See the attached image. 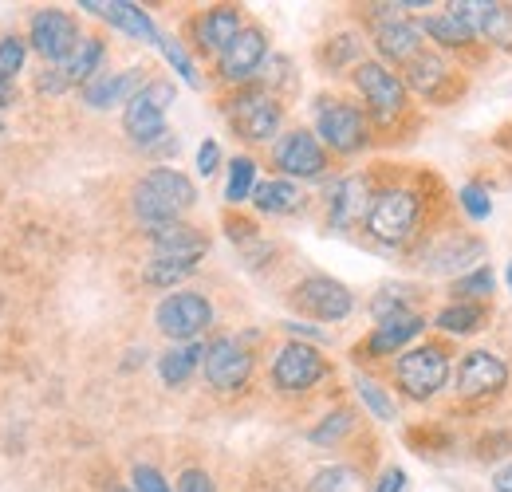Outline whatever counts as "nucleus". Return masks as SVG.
<instances>
[{"instance_id":"nucleus-32","label":"nucleus","mask_w":512,"mask_h":492,"mask_svg":"<svg viewBox=\"0 0 512 492\" xmlns=\"http://www.w3.org/2000/svg\"><path fill=\"white\" fill-rule=\"evenodd\" d=\"M359 489H363V477L355 469H347V465H331V469H323L320 477L312 481V492H359Z\"/></svg>"},{"instance_id":"nucleus-15","label":"nucleus","mask_w":512,"mask_h":492,"mask_svg":"<svg viewBox=\"0 0 512 492\" xmlns=\"http://www.w3.org/2000/svg\"><path fill=\"white\" fill-rule=\"evenodd\" d=\"M142 87H146V71L130 67V71H99V75L87 79L79 91H83V103H87L91 111H107V107L130 103Z\"/></svg>"},{"instance_id":"nucleus-7","label":"nucleus","mask_w":512,"mask_h":492,"mask_svg":"<svg viewBox=\"0 0 512 492\" xmlns=\"http://www.w3.org/2000/svg\"><path fill=\"white\" fill-rule=\"evenodd\" d=\"M355 87H359V95L367 99V107H371V115L379 123L398 119L402 107H406V83H402V75H394L379 60H367L355 67Z\"/></svg>"},{"instance_id":"nucleus-43","label":"nucleus","mask_w":512,"mask_h":492,"mask_svg":"<svg viewBox=\"0 0 512 492\" xmlns=\"http://www.w3.org/2000/svg\"><path fill=\"white\" fill-rule=\"evenodd\" d=\"M355 52H359V48H355V40H351V36H339V40H331V56H327V60L339 67L343 56H355Z\"/></svg>"},{"instance_id":"nucleus-23","label":"nucleus","mask_w":512,"mask_h":492,"mask_svg":"<svg viewBox=\"0 0 512 492\" xmlns=\"http://www.w3.org/2000/svg\"><path fill=\"white\" fill-rule=\"evenodd\" d=\"M99 63H103V40L83 36V40H79V48H75V52H71L56 71H60V79H64L67 87H71V83H79V87H83L87 79H95V75H99Z\"/></svg>"},{"instance_id":"nucleus-45","label":"nucleus","mask_w":512,"mask_h":492,"mask_svg":"<svg viewBox=\"0 0 512 492\" xmlns=\"http://www.w3.org/2000/svg\"><path fill=\"white\" fill-rule=\"evenodd\" d=\"M493 485H497V492H512V465H505V469L497 473V481H493Z\"/></svg>"},{"instance_id":"nucleus-13","label":"nucleus","mask_w":512,"mask_h":492,"mask_svg":"<svg viewBox=\"0 0 512 492\" xmlns=\"http://www.w3.org/2000/svg\"><path fill=\"white\" fill-rule=\"evenodd\" d=\"M276 166L288 178L312 182V178H320L323 170H327V154H323L320 138L312 130H292V134H284L276 142Z\"/></svg>"},{"instance_id":"nucleus-38","label":"nucleus","mask_w":512,"mask_h":492,"mask_svg":"<svg viewBox=\"0 0 512 492\" xmlns=\"http://www.w3.org/2000/svg\"><path fill=\"white\" fill-rule=\"evenodd\" d=\"M351 430V414L347 410H339V414H331V418H323V426L312 430V441H335V437H343V433Z\"/></svg>"},{"instance_id":"nucleus-20","label":"nucleus","mask_w":512,"mask_h":492,"mask_svg":"<svg viewBox=\"0 0 512 492\" xmlns=\"http://www.w3.org/2000/svg\"><path fill=\"white\" fill-rule=\"evenodd\" d=\"M371 185L367 178H343V182L331 189V225L335 229H351L359 221H367L371 213Z\"/></svg>"},{"instance_id":"nucleus-19","label":"nucleus","mask_w":512,"mask_h":492,"mask_svg":"<svg viewBox=\"0 0 512 492\" xmlns=\"http://www.w3.org/2000/svg\"><path fill=\"white\" fill-rule=\"evenodd\" d=\"M79 8H83V12H95L99 20H107V24H115V28H123L134 40H162L158 28H154V20H150L138 4H127V0H83Z\"/></svg>"},{"instance_id":"nucleus-35","label":"nucleus","mask_w":512,"mask_h":492,"mask_svg":"<svg viewBox=\"0 0 512 492\" xmlns=\"http://www.w3.org/2000/svg\"><path fill=\"white\" fill-rule=\"evenodd\" d=\"M359 398L371 406V414H375L379 422H390V418H394V402L386 398L379 382H371V378H359Z\"/></svg>"},{"instance_id":"nucleus-31","label":"nucleus","mask_w":512,"mask_h":492,"mask_svg":"<svg viewBox=\"0 0 512 492\" xmlns=\"http://www.w3.org/2000/svg\"><path fill=\"white\" fill-rule=\"evenodd\" d=\"M477 32H485V36L497 40L501 48H512V8H505V4H485Z\"/></svg>"},{"instance_id":"nucleus-27","label":"nucleus","mask_w":512,"mask_h":492,"mask_svg":"<svg viewBox=\"0 0 512 492\" xmlns=\"http://www.w3.org/2000/svg\"><path fill=\"white\" fill-rule=\"evenodd\" d=\"M402 83L414 87V91H422V95H434V91L446 83V63L438 60V56H430V52H422L418 60L406 63Z\"/></svg>"},{"instance_id":"nucleus-8","label":"nucleus","mask_w":512,"mask_h":492,"mask_svg":"<svg viewBox=\"0 0 512 492\" xmlns=\"http://www.w3.org/2000/svg\"><path fill=\"white\" fill-rule=\"evenodd\" d=\"M323 374H327V359H323L312 343H304V339L284 343L280 355H276V363H272V382H276V390H284V394H304V390H312Z\"/></svg>"},{"instance_id":"nucleus-44","label":"nucleus","mask_w":512,"mask_h":492,"mask_svg":"<svg viewBox=\"0 0 512 492\" xmlns=\"http://www.w3.org/2000/svg\"><path fill=\"white\" fill-rule=\"evenodd\" d=\"M406 489V473L402 469H386L383 477H379V489L375 492H402Z\"/></svg>"},{"instance_id":"nucleus-47","label":"nucleus","mask_w":512,"mask_h":492,"mask_svg":"<svg viewBox=\"0 0 512 492\" xmlns=\"http://www.w3.org/2000/svg\"><path fill=\"white\" fill-rule=\"evenodd\" d=\"M509 288H512V264H509Z\"/></svg>"},{"instance_id":"nucleus-9","label":"nucleus","mask_w":512,"mask_h":492,"mask_svg":"<svg viewBox=\"0 0 512 492\" xmlns=\"http://www.w3.org/2000/svg\"><path fill=\"white\" fill-rule=\"evenodd\" d=\"M201 370H205V382H209L213 390L233 394V390H241V386L249 382V374H253V355H249L237 339L221 335V339H213V343L205 347Z\"/></svg>"},{"instance_id":"nucleus-39","label":"nucleus","mask_w":512,"mask_h":492,"mask_svg":"<svg viewBox=\"0 0 512 492\" xmlns=\"http://www.w3.org/2000/svg\"><path fill=\"white\" fill-rule=\"evenodd\" d=\"M134 492H170V485L154 465H134Z\"/></svg>"},{"instance_id":"nucleus-18","label":"nucleus","mask_w":512,"mask_h":492,"mask_svg":"<svg viewBox=\"0 0 512 492\" xmlns=\"http://www.w3.org/2000/svg\"><path fill=\"white\" fill-rule=\"evenodd\" d=\"M150 245L158 260H182V264H197L205 256V233H197L193 225H162V229H150Z\"/></svg>"},{"instance_id":"nucleus-17","label":"nucleus","mask_w":512,"mask_h":492,"mask_svg":"<svg viewBox=\"0 0 512 492\" xmlns=\"http://www.w3.org/2000/svg\"><path fill=\"white\" fill-rule=\"evenodd\" d=\"M264 56H268V40H264V32H260V28H245V32L217 56L221 79H229V83H245V79H253L256 67L264 63Z\"/></svg>"},{"instance_id":"nucleus-21","label":"nucleus","mask_w":512,"mask_h":492,"mask_svg":"<svg viewBox=\"0 0 512 492\" xmlns=\"http://www.w3.org/2000/svg\"><path fill=\"white\" fill-rule=\"evenodd\" d=\"M375 48L390 63H410L422 56V32L406 20H386L375 28Z\"/></svg>"},{"instance_id":"nucleus-41","label":"nucleus","mask_w":512,"mask_h":492,"mask_svg":"<svg viewBox=\"0 0 512 492\" xmlns=\"http://www.w3.org/2000/svg\"><path fill=\"white\" fill-rule=\"evenodd\" d=\"M178 492H217V485L209 481L205 469H186V473L178 477Z\"/></svg>"},{"instance_id":"nucleus-34","label":"nucleus","mask_w":512,"mask_h":492,"mask_svg":"<svg viewBox=\"0 0 512 492\" xmlns=\"http://www.w3.org/2000/svg\"><path fill=\"white\" fill-rule=\"evenodd\" d=\"M453 296H457L461 304H473V300H481V296H493V272H489V268H477L473 276H461V280L453 284Z\"/></svg>"},{"instance_id":"nucleus-46","label":"nucleus","mask_w":512,"mask_h":492,"mask_svg":"<svg viewBox=\"0 0 512 492\" xmlns=\"http://www.w3.org/2000/svg\"><path fill=\"white\" fill-rule=\"evenodd\" d=\"M8 99H12V83H4V79H0V111L8 107Z\"/></svg>"},{"instance_id":"nucleus-37","label":"nucleus","mask_w":512,"mask_h":492,"mask_svg":"<svg viewBox=\"0 0 512 492\" xmlns=\"http://www.w3.org/2000/svg\"><path fill=\"white\" fill-rule=\"evenodd\" d=\"M158 44H162V52H166V60L174 63V71H178V75H182V79H186L190 87H197V71H193L190 56H186V52H182V48H178L174 40H166V36H162Z\"/></svg>"},{"instance_id":"nucleus-49","label":"nucleus","mask_w":512,"mask_h":492,"mask_svg":"<svg viewBox=\"0 0 512 492\" xmlns=\"http://www.w3.org/2000/svg\"><path fill=\"white\" fill-rule=\"evenodd\" d=\"M0 130H4V119H0Z\"/></svg>"},{"instance_id":"nucleus-12","label":"nucleus","mask_w":512,"mask_h":492,"mask_svg":"<svg viewBox=\"0 0 512 492\" xmlns=\"http://www.w3.org/2000/svg\"><path fill=\"white\" fill-rule=\"evenodd\" d=\"M292 300H296L300 311L316 315L323 323H339V319H347L351 308H355L351 292H347L339 280H331V276H308L304 284H296Z\"/></svg>"},{"instance_id":"nucleus-14","label":"nucleus","mask_w":512,"mask_h":492,"mask_svg":"<svg viewBox=\"0 0 512 492\" xmlns=\"http://www.w3.org/2000/svg\"><path fill=\"white\" fill-rule=\"evenodd\" d=\"M505 382H509V367L501 355L473 351L461 359V370H457V394L461 398H489V394L505 390Z\"/></svg>"},{"instance_id":"nucleus-29","label":"nucleus","mask_w":512,"mask_h":492,"mask_svg":"<svg viewBox=\"0 0 512 492\" xmlns=\"http://www.w3.org/2000/svg\"><path fill=\"white\" fill-rule=\"evenodd\" d=\"M256 189V162L253 158H245V154H237L233 162H229V182H225V201L229 205H241V201H249Z\"/></svg>"},{"instance_id":"nucleus-36","label":"nucleus","mask_w":512,"mask_h":492,"mask_svg":"<svg viewBox=\"0 0 512 492\" xmlns=\"http://www.w3.org/2000/svg\"><path fill=\"white\" fill-rule=\"evenodd\" d=\"M461 209L473 217V221H485L489 217V193H485V185H477V182H469V185H461Z\"/></svg>"},{"instance_id":"nucleus-11","label":"nucleus","mask_w":512,"mask_h":492,"mask_svg":"<svg viewBox=\"0 0 512 492\" xmlns=\"http://www.w3.org/2000/svg\"><path fill=\"white\" fill-rule=\"evenodd\" d=\"M316 138L327 142V150L335 154H355L367 146V119L351 103H323L320 119H316Z\"/></svg>"},{"instance_id":"nucleus-10","label":"nucleus","mask_w":512,"mask_h":492,"mask_svg":"<svg viewBox=\"0 0 512 492\" xmlns=\"http://www.w3.org/2000/svg\"><path fill=\"white\" fill-rule=\"evenodd\" d=\"M28 44L48 63L60 67L79 48V28H75V20L67 16L64 8H40L32 16V24H28Z\"/></svg>"},{"instance_id":"nucleus-6","label":"nucleus","mask_w":512,"mask_h":492,"mask_svg":"<svg viewBox=\"0 0 512 492\" xmlns=\"http://www.w3.org/2000/svg\"><path fill=\"white\" fill-rule=\"evenodd\" d=\"M154 323H158V331L166 339L186 347V343H197V335L213 323V308H209V300L201 292H174V296H166L158 304Z\"/></svg>"},{"instance_id":"nucleus-28","label":"nucleus","mask_w":512,"mask_h":492,"mask_svg":"<svg viewBox=\"0 0 512 492\" xmlns=\"http://www.w3.org/2000/svg\"><path fill=\"white\" fill-rule=\"evenodd\" d=\"M446 335H473V331H481V323H485V308L481 304H449V308L438 311V319H434Z\"/></svg>"},{"instance_id":"nucleus-22","label":"nucleus","mask_w":512,"mask_h":492,"mask_svg":"<svg viewBox=\"0 0 512 492\" xmlns=\"http://www.w3.org/2000/svg\"><path fill=\"white\" fill-rule=\"evenodd\" d=\"M422 327H426V323H422V315H414V311L386 319V323H379V327L371 331V339H367V355H398L410 339L422 335Z\"/></svg>"},{"instance_id":"nucleus-40","label":"nucleus","mask_w":512,"mask_h":492,"mask_svg":"<svg viewBox=\"0 0 512 492\" xmlns=\"http://www.w3.org/2000/svg\"><path fill=\"white\" fill-rule=\"evenodd\" d=\"M217 166H221V146H217L213 138H205L201 150H197V170H201V178L217 174Z\"/></svg>"},{"instance_id":"nucleus-16","label":"nucleus","mask_w":512,"mask_h":492,"mask_svg":"<svg viewBox=\"0 0 512 492\" xmlns=\"http://www.w3.org/2000/svg\"><path fill=\"white\" fill-rule=\"evenodd\" d=\"M241 32H245L241 8H233V4L205 8V12L193 20V40H197V48H201V52H213V56H221Z\"/></svg>"},{"instance_id":"nucleus-48","label":"nucleus","mask_w":512,"mask_h":492,"mask_svg":"<svg viewBox=\"0 0 512 492\" xmlns=\"http://www.w3.org/2000/svg\"><path fill=\"white\" fill-rule=\"evenodd\" d=\"M111 492H134V489H111Z\"/></svg>"},{"instance_id":"nucleus-4","label":"nucleus","mask_w":512,"mask_h":492,"mask_svg":"<svg viewBox=\"0 0 512 492\" xmlns=\"http://www.w3.org/2000/svg\"><path fill=\"white\" fill-rule=\"evenodd\" d=\"M225 119L245 142H272L284 123V111L264 87H245L225 103Z\"/></svg>"},{"instance_id":"nucleus-33","label":"nucleus","mask_w":512,"mask_h":492,"mask_svg":"<svg viewBox=\"0 0 512 492\" xmlns=\"http://www.w3.org/2000/svg\"><path fill=\"white\" fill-rule=\"evenodd\" d=\"M24 60H28V40L4 36V40H0V79L12 83V75H20Z\"/></svg>"},{"instance_id":"nucleus-26","label":"nucleus","mask_w":512,"mask_h":492,"mask_svg":"<svg viewBox=\"0 0 512 492\" xmlns=\"http://www.w3.org/2000/svg\"><path fill=\"white\" fill-rule=\"evenodd\" d=\"M201 359H205V347H201V343L170 347V351L158 359V374H162V382H166V386H182L193 370H197Z\"/></svg>"},{"instance_id":"nucleus-3","label":"nucleus","mask_w":512,"mask_h":492,"mask_svg":"<svg viewBox=\"0 0 512 492\" xmlns=\"http://www.w3.org/2000/svg\"><path fill=\"white\" fill-rule=\"evenodd\" d=\"M418 213H422V201L414 189H383L375 201H371V213H367V233L379 241V245H402L410 241L414 225H418Z\"/></svg>"},{"instance_id":"nucleus-25","label":"nucleus","mask_w":512,"mask_h":492,"mask_svg":"<svg viewBox=\"0 0 512 492\" xmlns=\"http://www.w3.org/2000/svg\"><path fill=\"white\" fill-rule=\"evenodd\" d=\"M422 32H430L434 44H442V48H465V44H473V36H477V28L465 24L453 8L438 12V16H426V20H422Z\"/></svg>"},{"instance_id":"nucleus-1","label":"nucleus","mask_w":512,"mask_h":492,"mask_svg":"<svg viewBox=\"0 0 512 492\" xmlns=\"http://www.w3.org/2000/svg\"><path fill=\"white\" fill-rule=\"evenodd\" d=\"M197 201V189L186 174L178 170H150L134 185V217L150 229L178 225V217Z\"/></svg>"},{"instance_id":"nucleus-2","label":"nucleus","mask_w":512,"mask_h":492,"mask_svg":"<svg viewBox=\"0 0 512 492\" xmlns=\"http://www.w3.org/2000/svg\"><path fill=\"white\" fill-rule=\"evenodd\" d=\"M446 378H449V355H446V347H434V343L410 347V351H402L398 363H394V382H398V390H402L406 398H414V402L434 398V394L446 386Z\"/></svg>"},{"instance_id":"nucleus-5","label":"nucleus","mask_w":512,"mask_h":492,"mask_svg":"<svg viewBox=\"0 0 512 492\" xmlns=\"http://www.w3.org/2000/svg\"><path fill=\"white\" fill-rule=\"evenodd\" d=\"M174 103V83L154 79L146 83L123 111V130L134 138V146H154L158 138H166V107Z\"/></svg>"},{"instance_id":"nucleus-42","label":"nucleus","mask_w":512,"mask_h":492,"mask_svg":"<svg viewBox=\"0 0 512 492\" xmlns=\"http://www.w3.org/2000/svg\"><path fill=\"white\" fill-rule=\"evenodd\" d=\"M371 311H375V319H379V323H386V319H394V315H406V300L383 292V296L371 304Z\"/></svg>"},{"instance_id":"nucleus-30","label":"nucleus","mask_w":512,"mask_h":492,"mask_svg":"<svg viewBox=\"0 0 512 492\" xmlns=\"http://www.w3.org/2000/svg\"><path fill=\"white\" fill-rule=\"evenodd\" d=\"M193 268L197 264H182V260H150L146 268H142V280L150 284V288H174V284H182L186 276H193Z\"/></svg>"},{"instance_id":"nucleus-24","label":"nucleus","mask_w":512,"mask_h":492,"mask_svg":"<svg viewBox=\"0 0 512 492\" xmlns=\"http://www.w3.org/2000/svg\"><path fill=\"white\" fill-rule=\"evenodd\" d=\"M300 189L288 178H272V182H256L253 189V205L260 213H272V217H284V213H296L300 209Z\"/></svg>"}]
</instances>
